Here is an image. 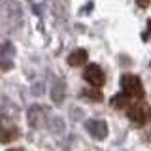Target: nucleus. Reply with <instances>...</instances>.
Masks as SVG:
<instances>
[{"instance_id":"f257e3e1","label":"nucleus","mask_w":151,"mask_h":151,"mask_svg":"<svg viewBox=\"0 0 151 151\" xmlns=\"http://www.w3.org/2000/svg\"><path fill=\"white\" fill-rule=\"evenodd\" d=\"M127 115L136 125H147L151 123V106L147 102H134L130 108H127Z\"/></svg>"},{"instance_id":"f03ea898","label":"nucleus","mask_w":151,"mask_h":151,"mask_svg":"<svg viewBox=\"0 0 151 151\" xmlns=\"http://www.w3.org/2000/svg\"><path fill=\"white\" fill-rule=\"evenodd\" d=\"M121 87L123 93L129 98H142L144 96V85H142V79L134 74H125L121 78Z\"/></svg>"},{"instance_id":"7ed1b4c3","label":"nucleus","mask_w":151,"mask_h":151,"mask_svg":"<svg viewBox=\"0 0 151 151\" xmlns=\"http://www.w3.org/2000/svg\"><path fill=\"white\" fill-rule=\"evenodd\" d=\"M17 138H19L17 125H13L8 115L0 117V142L2 144H9V142H15Z\"/></svg>"},{"instance_id":"20e7f679","label":"nucleus","mask_w":151,"mask_h":151,"mask_svg":"<svg viewBox=\"0 0 151 151\" xmlns=\"http://www.w3.org/2000/svg\"><path fill=\"white\" fill-rule=\"evenodd\" d=\"M83 79L93 87H102L104 81H106V74L98 64H89L83 70Z\"/></svg>"},{"instance_id":"39448f33","label":"nucleus","mask_w":151,"mask_h":151,"mask_svg":"<svg viewBox=\"0 0 151 151\" xmlns=\"http://www.w3.org/2000/svg\"><path fill=\"white\" fill-rule=\"evenodd\" d=\"M85 130L96 140H104L108 136V125L102 119H89L85 121Z\"/></svg>"},{"instance_id":"423d86ee","label":"nucleus","mask_w":151,"mask_h":151,"mask_svg":"<svg viewBox=\"0 0 151 151\" xmlns=\"http://www.w3.org/2000/svg\"><path fill=\"white\" fill-rule=\"evenodd\" d=\"M44 123H45V111H44V108L38 106V104H34V106L28 108V125H30L32 129H40Z\"/></svg>"},{"instance_id":"0eeeda50","label":"nucleus","mask_w":151,"mask_h":151,"mask_svg":"<svg viewBox=\"0 0 151 151\" xmlns=\"http://www.w3.org/2000/svg\"><path fill=\"white\" fill-rule=\"evenodd\" d=\"M66 98V83L63 79H55L53 85H51V100H53L55 106H60Z\"/></svg>"},{"instance_id":"6e6552de","label":"nucleus","mask_w":151,"mask_h":151,"mask_svg":"<svg viewBox=\"0 0 151 151\" xmlns=\"http://www.w3.org/2000/svg\"><path fill=\"white\" fill-rule=\"evenodd\" d=\"M87 63V51L85 49H74L68 55V64L70 66H81Z\"/></svg>"},{"instance_id":"1a4fd4ad","label":"nucleus","mask_w":151,"mask_h":151,"mask_svg":"<svg viewBox=\"0 0 151 151\" xmlns=\"http://www.w3.org/2000/svg\"><path fill=\"white\" fill-rule=\"evenodd\" d=\"M129 96H127V94H123V96H121V94H115V96H113L111 98V106L113 108H127V106H129Z\"/></svg>"},{"instance_id":"9d476101","label":"nucleus","mask_w":151,"mask_h":151,"mask_svg":"<svg viewBox=\"0 0 151 151\" xmlns=\"http://www.w3.org/2000/svg\"><path fill=\"white\" fill-rule=\"evenodd\" d=\"M81 96L91 98L93 102H100L102 100V94L98 93V91H91V89H85V91H81Z\"/></svg>"},{"instance_id":"9b49d317","label":"nucleus","mask_w":151,"mask_h":151,"mask_svg":"<svg viewBox=\"0 0 151 151\" xmlns=\"http://www.w3.org/2000/svg\"><path fill=\"white\" fill-rule=\"evenodd\" d=\"M136 4H138V6L142 8V9H145L151 4V0H136Z\"/></svg>"},{"instance_id":"f8f14e48","label":"nucleus","mask_w":151,"mask_h":151,"mask_svg":"<svg viewBox=\"0 0 151 151\" xmlns=\"http://www.w3.org/2000/svg\"><path fill=\"white\" fill-rule=\"evenodd\" d=\"M8 151H23V149H8Z\"/></svg>"}]
</instances>
